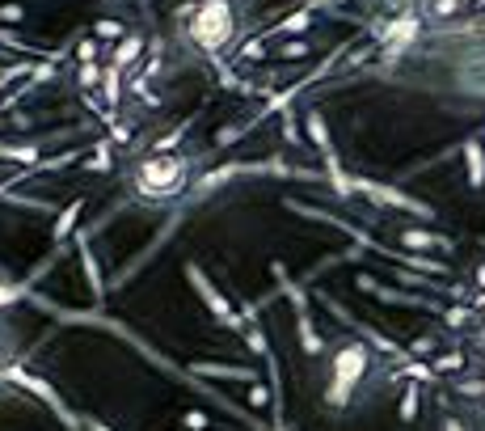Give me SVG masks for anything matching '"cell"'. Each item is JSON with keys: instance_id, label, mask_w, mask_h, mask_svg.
Returning a JSON list of instances; mask_svg holds the SVG:
<instances>
[{"instance_id": "6da1fadb", "label": "cell", "mask_w": 485, "mask_h": 431, "mask_svg": "<svg viewBox=\"0 0 485 431\" xmlns=\"http://www.w3.org/2000/svg\"><path fill=\"white\" fill-rule=\"evenodd\" d=\"M241 30H245L241 0H182L173 9V34H178V43H186L203 60H219L224 51H232Z\"/></svg>"}, {"instance_id": "7a4b0ae2", "label": "cell", "mask_w": 485, "mask_h": 431, "mask_svg": "<svg viewBox=\"0 0 485 431\" xmlns=\"http://www.w3.org/2000/svg\"><path fill=\"white\" fill-rule=\"evenodd\" d=\"M131 182V195L140 203H170L190 186V157L182 152H148L131 165L127 173Z\"/></svg>"}, {"instance_id": "3957f363", "label": "cell", "mask_w": 485, "mask_h": 431, "mask_svg": "<svg viewBox=\"0 0 485 431\" xmlns=\"http://www.w3.org/2000/svg\"><path fill=\"white\" fill-rule=\"evenodd\" d=\"M372 372V351L359 338H342L329 351V385H325V402L334 410H342L351 402V394L364 385V377Z\"/></svg>"}, {"instance_id": "277c9868", "label": "cell", "mask_w": 485, "mask_h": 431, "mask_svg": "<svg viewBox=\"0 0 485 431\" xmlns=\"http://www.w3.org/2000/svg\"><path fill=\"white\" fill-rule=\"evenodd\" d=\"M186 279H190L194 292L203 296V305H207V313L216 318V326H224V330H245V318L228 305V300H224V296H219V288L203 275V267H194V262H186Z\"/></svg>"}, {"instance_id": "5b68a950", "label": "cell", "mask_w": 485, "mask_h": 431, "mask_svg": "<svg viewBox=\"0 0 485 431\" xmlns=\"http://www.w3.org/2000/svg\"><path fill=\"white\" fill-rule=\"evenodd\" d=\"M9 377H13L17 385H22V389H30L34 397H43V402H47V407L55 410V415H60V423H63L68 431H85V427H81V419H76L73 410H68V402H63V397L55 394V389H51V385L43 381V377H34V372H22V368H9Z\"/></svg>"}, {"instance_id": "8992f818", "label": "cell", "mask_w": 485, "mask_h": 431, "mask_svg": "<svg viewBox=\"0 0 485 431\" xmlns=\"http://www.w3.org/2000/svg\"><path fill=\"white\" fill-rule=\"evenodd\" d=\"M140 51H144V38H140V34H127L119 47H114V68H127V64H135V60H140Z\"/></svg>"}, {"instance_id": "52a82bcc", "label": "cell", "mask_w": 485, "mask_h": 431, "mask_svg": "<svg viewBox=\"0 0 485 431\" xmlns=\"http://www.w3.org/2000/svg\"><path fill=\"white\" fill-rule=\"evenodd\" d=\"M81 208H85L81 199H76L73 208H63V216H60V220H55V229H51V237H55V241H63V237H68V229H73V224L81 220Z\"/></svg>"}, {"instance_id": "ba28073f", "label": "cell", "mask_w": 485, "mask_h": 431, "mask_svg": "<svg viewBox=\"0 0 485 431\" xmlns=\"http://www.w3.org/2000/svg\"><path fill=\"white\" fill-rule=\"evenodd\" d=\"M194 372H203V377H237V381H257L249 368H224V364H199Z\"/></svg>"}, {"instance_id": "9c48e42d", "label": "cell", "mask_w": 485, "mask_h": 431, "mask_svg": "<svg viewBox=\"0 0 485 431\" xmlns=\"http://www.w3.org/2000/svg\"><path fill=\"white\" fill-rule=\"evenodd\" d=\"M308 136H313V144L329 157V136H325V123H321V114H316V111L308 114Z\"/></svg>"}, {"instance_id": "30bf717a", "label": "cell", "mask_w": 485, "mask_h": 431, "mask_svg": "<svg viewBox=\"0 0 485 431\" xmlns=\"http://www.w3.org/2000/svg\"><path fill=\"white\" fill-rule=\"evenodd\" d=\"M245 343H249V351H257V356H270L267 330H257V321H254V326H245Z\"/></svg>"}, {"instance_id": "8fae6325", "label": "cell", "mask_w": 485, "mask_h": 431, "mask_svg": "<svg viewBox=\"0 0 485 431\" xmlns=\"http://www.w3.org/2000/svg\"><path fill=\"white\" fill-rule=\"evenodd\" d=\"M97 81H106V73L97 64H81V85H97Z\"/></svg>"}, {"instance_id": "7c38bea8", "label": "cell", "mask_w": 485, "mask_h": 431, "mask_svg": "<svg viewBox=\"0 0 485 431\" xmlns=\"http://www.w3.org/2000/svg\"><path fill=\"white\" fill-rule=\"evenodd\" d=\"M270 402V389L267 385H254V389H249V407H267Z\"/></svg>"}, {"instance_id": "4fadbf2b", "label": "cell", "mask_w": 485, "mask_h": 431, "mask_svg": "<svg viewBox=\"0 0 485 431\" xmlns=\"http://www.w3.org/2000/svg\"><path fill=\"white\" fill-rule=\"evenodd\" d=\"M22 17H25L22 5H5V9H0V22H22Z\"/></svg>"}, {"instance_id": "5bb4252c", "label": "cell", "mask_w": 485, "mask_h": 431, "mask_svg": "<svg viewBox=\"0 0 485 431\" xmlns=\"http://www.w3.org/2000/svg\"><path fill=\"white\" fill-rule=\"evenodd\" d=\"M76 60H81V64H93V60H97V43H81Z\"/></svg>"}, {"instance_id": "9a60e30c", "label": "cell", "mask_w": 485, "mask_h": 431, "mask_svg": "<svg viewBox=\"0 0 485 431\" xmlns=\"http://www.w3.org/2000/svg\"><path fill=\"white\" fill-rule=\"evenodd\" d=\"M203 427H207V415L190 410V415H186V431H203Z\"/></svg>"}, {"instance_id": "2e32d148", "label": "cell", "mask_w": 485, "mask_h": 431, "mask_svg": "<svg viewBox=\"0 0 485 431\" xmlns=\"http://www.w3.org/2000/svg\"><path fill=\"white\" fill-rule=\"evenodd\" d=\"M9 368V334L0 330V372Z\"/></svg>"}, {"instance_id": "e0dca14e", "label": "cell", "mask_w": 485, "mask_h": 431, "mask_svg": "<svg viewBox=\"0 0 485 431\" xmlns=\"http://www.w3.org/2000/svg\"><path fill=\"white\" fill-rule=\"evenodd\" d=\"M97 34H102V38H119V34H122V25H114V22H102V25H97Z\"/></svg>"}, {"instance_id": "ac0fdd59", "label": "cell", "mask_w": 485, "mask_h": 431, "mask_svg": "<svg viewBox=\"0 0 485 431\" xmlns=\"http://www.w3.org/2000/svg\"><path fill=\"white\" fill-rule=\"evenodd\" d=\"M439 431H469V427H464V423H461V419H451V415H448V419L439 423Z\"/></svg>"}, {"instance_id": "d6986e66", "label": "cell", "mask_w": 485, "mask_h": 431, "mask_svg": "<svg viewBox=\"0 0 485 431\" xmlns=\"http://www.w3.org/2000/svg\"><path fill=\"white\" fill-rule=\"evenodd\" d=\"M81 427H85V431H110L102 419H81Z\"/></svg>"}, {"instance_id": "ffe728a7", "label": "cell", "mask_w": 485, "mask_h": 431, "mask_svg": "<svg viewBox=\"0 0 485 431\" xmlns=\"http://www.w3.org/2000/svg\"><path fill=\"white\" fill-rule=\"evenodd\" d=\"M481 34H485V25H481Z\"/></svg>"}]
</instances>
